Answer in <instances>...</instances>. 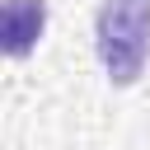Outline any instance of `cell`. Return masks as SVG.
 Wrapping results in <instances>:
<instances>
[{
    "label": "cell",
    "mask_w": 150,
    "mask_h": 150,
    "mask_svg": "<svg viewBox=\"0 0 150 150\" xmlns=\"http://www.w3.org/2000/svg\"><path fill=\"white\" fill-rule=\"evenodd\" d=\"M94 52L117 89L136 84L150 61V0H103L94 14Z\"/></svg>",
    "instance_id": "1"
},
{
    "label": "cell",
    "mask_w": 150,
    "mask_h": 150,
    "mask_svg": "<svg viewBox=\"0 0 150 150\" xmlns=\"http://www.w3.org/2000/svg\"><path fill=\"white\" fill-rule=\"evenodd\" d=\"M47 33V0H5L0 9V47L9 61H23Z\"/></svg>",
    "instance_id": "2"
}]
</instances>
